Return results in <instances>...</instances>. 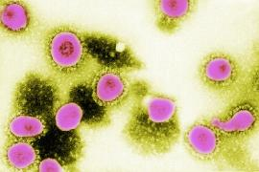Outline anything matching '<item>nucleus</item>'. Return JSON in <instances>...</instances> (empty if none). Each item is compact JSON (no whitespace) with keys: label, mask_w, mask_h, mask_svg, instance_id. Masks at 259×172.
<instances>
[{"label":"nucleus","mask_w":259,"mask_h":172,"mask_svg":"<svg viewBox=\"0 0 259 172\" xmlns=\"http://www.w3.org/2000/svg\"><path fill=\"white\" fill-rule=\"evenodd\" d=\"M40 47L50 75L64 88L103 68H142L131 48L115 37L70 25L48 28L40 37Z\"/></svg>","instance_id":"1"},{"label":"nucleus","mask_w":259,"mask_h":172,"mask_svg":"<svg viewBox=\"0 0 259 172\" xmlns=\"http://www.w3.org/2000/svg\"><path fill=\"white\" fill-rule=\"evenodd\" d=\"M122 134L139 154L150 157L169 153L182 135L176 99L152 90L143 81L131 103Z\"/></svg>","instance_id":"2"},{"label":"nucleus","mask_w":259,"mask_h":172,"mask_svg":"<svg viewBox=\"0 0 259 172\" xmlns=\"http://www.w3.org/2000/svg\"><path fill=\"white\" fill-rule=\"evenodd\" d=\"M65 88L51 75L29 71L13 92L6 139L34 142L48 132Z\"/></svg>","instance_id":"3"},{"label":"nucleus","mask_w":259,"mask_h":172,"mask_svg":"<svg viewBox=\"0 0 259 172\" xmlns=\"http://www.w3.org/2000/svg\"><path fill=\"white\" fill-rule=\"evenodd\" d=\"M184 144L187 152L198 162L245 171L256 170L248 145L226 136L205 117L196 121L185 130Z\"/></svg>","instance_id":"4"},{"label":"nucleus","mask_w":259,"mask_h":172,"mask_svg":"<svg viewBox=\"0 0 259 172\" xmlns=\"http://www.w3.org/2000/svg\"><path fill=\"white\" fill-rule=\"evenodd\" d=\"M252 74L234 55L215 51L206 54L198 67L202 85L217 98L231 102L241 97H250Z\"/></svg>","instance_id":"5"},{"label":"nucleus","mask_w":259,"mask_h":172,"mask_svg":"<svg viewBox=\"0 0 259 172\" xmlns=\"http://www.w3.org/2000/svg\"><path fill=\"white\" fill-rule=\"evenodd\" d=\"M84 82L95 100L112 113L132 103L143 81L134 80L125 70L103 68L93 73Z\"/></svg>","instance_id":"6"},{"label":"nucleus","mask_w":259,"mask_h":172,"mask_svg":"<svg viewBox=\"0 0 259 172\" xmlns=\"http://www.w3.org/2000/svg\"><path fill=\"white\" fill-rule=\"evenodd\" d=\"M258 100L241 97L231 101L222 112L205 118L226 136L248 145L258 131Z\"/></svg>","instance_id":"7"},{"label":"nucleus","mask_w":259,"mask_h":172,"mask_svg":"<svg viewBox=\"0 0 259 172\" xmlns=\"http://www.w3.org/2000/svg\"><path fill=\"white\" fill-rule=\"evenodd\" d=\"M38 19L26 1H0V29L2 35L13 40H25L36 35Z\"/></svg>","instance_id":"8"},{"label":"nucleus","mask_w":259,"mask_h":172,"mask_svg":"<svg viewBox=\"0 0 259 172\" xmlns=\"http://www.w3.org/2000/svg\"><path fill=\"white\" fill-rule=\"evenodd\" d=\"M197 6L196 0H155V24L161 33L173 35L193 16Z\"/></svg>","instance_id":"9"},{"label":"nucleus","mask_w":259,"mask_h":172,"mask_svg":"<svg viewBox=\"0 0 259 172\" xmlns=\"http://www.w3.org/2000/svg\"><path fill=\"white\" fill-rule=\"evenodd\" d=\"M65 94L76 100L84 112V127L101 128L111 124V112L102 107L93 98L92 91L84 81L75 82L65 88Z\"/></svg>","instance_id":"10"},{"label":"nucleus","mask_w":259,"mask_h":172,"mask_svg":"<svg viewBox=\"0 0 259 172\" xmlns=\"http://www.w3.org/2000/svg\"><path fill=\"white\" fill-rule=\"evenodd\" d=\"M2 158L7 168L15 172L37 171L41 160L33 142L14 139H7Z\"/></svg>","instance_id":"11"},{"label":"nucleus","mask_w":259,"mask_h":172,"mask_svg":"<svg viewBox=\"0 0 259 172\" xmlns=\"http://www.w3.org/2000/svg\"><path fill=\"white\" fill-rule=\"evenodd\" d=\"M55 126L60 131H76L84 127V112L76 100L69 98L64 92L63 99L56 109L54 115Z\"/></svg>","instance_id":"12"},{"label":"nucleus","mask_w":259,"mask_h":172,"mask_svg":"<svg viewBox=\"0 0 259 172\" xmlns=\"http://www.w3.org/2000/svg\"><path fill=\"white\" fill-rule=\"evenodd\" d=\"M38 172H65L75 171V167L72 164L61 162L56 158H46L40 160L37 165Z\"/></svg>","instance_id":"13"}]
</instances>
